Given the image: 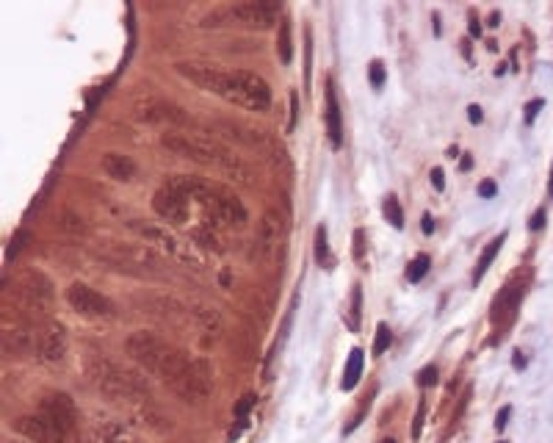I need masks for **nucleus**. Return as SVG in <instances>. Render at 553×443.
<instances>
[{"mask_svg":"<svg viewBox=\"0 0 553 443\" xmlns=\"http://www.w3.org/2000/svg\"><path fill=\"white\" fill-rule=\"evenodd\" d=\"M360 316H363V288L354 286L352 288V308H349V327H352V333L360 330Z\"/></svg>","mask_w":553,"mask_h":443,"instance_id":"nucleus-28","label":"nucleus"},{"mask_svg":"<svg viewBox=\"0 0 553 443\" xmlns=\"http://www.w3.org/2000/svg\"><path fill=\"white\" fill-rule=\"evenodd\" d=\"M539 228H545V210L539 208L534 216H531V222H528V230H539Z\"/></svg>","mask_w":553,"mask_h":443,"instance_id":"nucleus-40","label":"nucleus"},{"mask_svg":"<svg viewBox=\"0 0 553 443\" xmlns=\"http://www.w3.org/2000/svg\"><path fill=\"white\" fill-rule=\"evenodd\" d=\"M468 31H471V36H481V26H478V17H471V26H468Z\"/></svg>","mask_w":553,"mask_h":443,"instance_id":"nucleus-44","label":"nucleus"},{"mask_svg":"<svg viewBox=\"0 0 553 443\" xmlns=\"http://www.w3.org/2000/svg\"><path fill=\"white\" fill-rule=\"evenodd\" d=\"M316 261L321 263L324 269H332V255H329L327 228L324 225H318V230H316Z\"/></svg>","mask_w":553,"mask_h":443,"instance_id":"nucleus-25","label":"nucleus"},{"mask_svg":"<svg viewBox=\"0 0 553 443\" xmlns=\"http://www.w3.org/2000/svg\"><path fill=\"white\" fill-rule=\"evenodd\" d=\"M161 144L166 150H172L175 156L188 158V161L202 164V166H210V169L222 172L232 181L249 183V169L244 166V161L232 156V150H227L225 144H219L216 139H208V136H200V133L166 131L161 136Z\"/></svg>","mask_w":553,"mask_h":443,"instance_id":"nucleus-4","label":"nucleus"},{"mask_svg":"<svg viewBox=\"0 0 553 443\" xmlns=\"http://www.w3.org/2000/svg\"><path fill=\"white\" fill-rule=\"evenodd\" d=\"M14 429L33 443H80V435H70L67 429H61L53 418L45 413H33V416L17 418Z\"/></svg>","mask_w":553,"mask_h":443,"instance_id":"nucleus-9","label":"nucleus"},{"mask_svg":"<svg viewBox=\"0 0 553 443\" xmlns=\"http://www.w3.org/2000/svg\"><path fill=\"white\" fill-rule=\"evenodd\" d=\"M421 230H424V235L434 233V219H431V213H424V216H421Z\"/></svg>","mask_w":553,"mask_h":443,"instance_id":"nucleus-41","label":"nucleus"},{"mask_svg":"<svg viewBox=\"0 0 553 443\" xmlns=\"http://www.w3.org/2000/svg\"><path fill=\"white\" fill-rule=\"evenodd\" d=\"M67 355V333L58 321H45L36 327V358L48 365H58Z\"/></svg>","mask_w":553,"mask_h":443,"instance_id":"nucleus-12","label":"nucleus"},{"mask_svg":"<svg viewBox=\"0 0 553 443\" xmlns=\"http://www.w3.org/2000/svg\"><path fill=\"white\" fill-rule=\"evenodd\" d=\"M310 64H313V33L304 28V86H310Z\"/></svg>","mask_w":553,"mask_h":443,"instance_id":"nucleus-30","label":"nucleus"},{"mask_svg":"<svg viewBox=\"0 0 553 443\" xmlns=\"http://www.w3.org/2000/svg\"><path fill=\"white\" fill-rule=\"evenodd\" d=\"M487 26H490V28H498V26H501V14H498V11H493V14H490V23H487Z\"/></svg>","mask_w":553,"mask_h":443,"instance_id":"nucleus-45","label":"nucleus"},{"mask_svg":"<svg viewBox=\"0 0 553 443\" xmlns=\"http://www.w3.org/2000/svg\"><path fill=\"white\" fill-rule=\"evenodd\" d=\"M360 374H363V349H352L346 368H343V380H340V388L343 391H352L354 385L360 383Z\"/></svg>","mask_w":553,"mask_h":443,"instance_id":"nucleus-22","label":"nucleus"},{"mask_svg":"<svg viewBox=\"0 0 553 443\" xmlns=\"http://www.w3.org/2000/svg\"><path fill=\"white\" fill-rule=\"evenodd\" d=\"M169 186H175L177 191H183L191 203H197L202 208V225L219 230V228H235L244 230L249 216L244 203L232 194V188H227L222 183L208 181V178H197V175H172Z\"/></svg>","mask_w":553,"mask_h":443,"instance_id":"nucleus-3","label":"nucleus"},{"mask_svg":"<svg viewBox=\"0 0 553 443\" xmlns=\"http://www.w3.org/2000/svg\"><path fill=\"white\" fill-rule=\"evenodd\" d=\"M471 166H473V158L465 156V158H462V169H471Z\"/></svg>","mask_w":553,"mask_h":443,"instance_id":"nucleus-47","label":"nucleus"},{"mask_svg":"<svg viewBox=\"0 0 553 443\" xmlns=\"http://www.w3.org/2000/svg\"><path fill=\"white\" fill-rule=\"evenodd\" d=\"M279 235H282V219H279V213L276 210H266L263 213V222H260V233H257V258L260 261L272 258Z\"/></svg>","mask_w":553,"mask_h":443,"instance_id":"nucleus-18","label":"nucleus"},{"mask_svg":"<svg viewBox=\"0 0 553 443\" xmlns=\"http://www.w3.org/2000/svg\"><path fill=\"white\" fill-rule=\"evenodd\" d=\"M86 377L111 402L130 405V407H141V410L152 405L147 383L139 374H133V371L122 368L119 363L108 361L100 352H89L86 355Z\"/></svg>","mask_w":553,"mask_h":443,"instance_id":"nucleus-5","label":"nucleus"},{"mask_svg":"<svg viewBox=\"0 0 553 443\" xmlns=\"http://www.w3.org/2000/svg\"><path fill=\"white\" fill-rule=\"evenodd\" d=\"M498 443H506V441H498Z\"/></svg>","mask_w":553,"mask_h":443,"instance_id":"nucleus-50","label":"nucleus"},{"mask_svg":"<svg viewBox=\"0 0 553 443\" xmlns=\"http://www.w3.org/2000/svg\"><path fill=\"white\" fill-rule=\"evenodd\" d=\"M67 302L77 316H86V319H111L117 311L105 294L89 288L86 283H73L67 288Z\"/></svg>","mask_w":553,"mask_h":443,"instance_id":"nucleus-10","label":"nucleus"},{"mask_svg":"<svg viewBox=\"0 0 553 443\" xmlns=\"http://www.w3.org/2000/svg\"><path fill=\"white\" fill-rule=\"evenodd\" d=\"M276 55L282 64L294 61V39H291V20L279 23V33H276Z\"/></svg>","mask_w":553,"mask_h":443,"instance_id":"nucleus-23","label":"nucleus"},{"mask_svg":"<svg viewBox=\"0 0 553 443\" xmlns=\"http://www.w3.org/2000/svg\"><path fill=\"white\" fill-rule=\"evenodd\" d=\"M14 294L26 302L31 311H45L50 305V283L42 274H23L14 283Z\"/></svg>","mask_w":553,"mask_h":443,"instance_id":"nucleus-15","label":"nucleus"},{"mask_svg":"<svg viewBox=\"0 0 553 443\" xmlns=\"http://www.w3.org/2000/svg\"><path fill=\"white\" fill-rule=\"evenodd\" d=\"M97 255H100L102 261L114 263L117 269L127 272V274H139V277H161L163 274L161 258L152 252L147 244L100 241L97 244Z\"/></svg>","mask_w":553,"mask_h":443,"instance_id":"nucleus-6","label":"nucleus"},{"mask_svg":"<svg viewBox=\"0 0 553 443\" xmlns=\"http://www.w3.org/2000/svg\"><path fill=\"white\" fill-rule=\"evenodd\" d=\"M434 383H437V365H426V368L418 371V385H421V388H429V385H434Z\"/></svg>","mask_w":553,"mask_h":443,"instance_id":"nucleus-32","label":"nucleus"},{"mask_svg":"<svg viewBox=\"0 0 553 443\" xmlns=\"http://www.w3.org/2000/svg\"><path fill=\"white\" fill-rule=\"evenodd\" d=\"M551 200H553V166H551Z\"/></svg>","mask_w":553,"mask_h":443,"instance_id":"nucleus-48","label":"nucleus"},{"mask_svg":"<svg viewBox=\"0 0 553 443\" xmlns=\"http://www.w3.org/2000/svg\"><path fill=\"white\" fill-rule=\"evenodd\" d=\"M363 238H365V233L363 230H354V261H363Z\"/></svg>","mask_w":553,"mask_h":443,"instance_id":"nucleus-38","label":"nucleus"},{"mask_svg":"<svg viewBox=\"0 0 553 443\" xmlns=\"http://www.w3.org/2000/svg\"><path fill=\"white\" fill-rule=\"evenodd\" d=\"M431 186H434L437 191H443V188H446V175H443V169H440V166H434V169H431Z\"/></svg>","mask_w":553,"mask_h":443,"instance_id":"nucleus-39","label":"nucleus"},{"mask_svg":"<svg viewBox=\"0 0 553 443\" xmlns=\"http://www.w3.org/2000/svg\"><path fill=\"white\" fill-rule=\"evenodd\" d=\"M125 352L133 363L141 365V371L161 380L186 405H202L213 388L210 368L205 361L188 358L183 349L155 333H133L125 341Z\"/></svg>","mask_w":553,"mask_h":443,"instance_id":"nucleus-1","label":"nucleus"},{"mask_svg":"<svg viewBox=\"0 0 553 443\" xmlns=\"http://www.w3.org/2000/svg\"><path fill=\"white\" fill-rule=\"evenodd\" d=\"M102 172H105L108 178H114V181L130 183V181H136L139 166L133 164V158L130 156H122V153H105V156H102Z\"/></svg>","mask_w":553,"mask_h":443,"instance_id":"nucleus-20","label":"nucleus"},{"mask_svg":"<svg viewBox=\"0 0 553 443\" xmlns=\"http://www.w3.org/2000/svg\"><path fill=\"white\" fill-rule=\"evenodd\" d=\"M523 291H526V280H520V277H515L512 283L503 286V291L495 297V302H493V321H495V324L509 327V324L515 321V313L520 308Z\"/></svg>","mask_w":553,"mask_h":443,"instance_id":"nucleus-14","label":"nucleus"},{"mask_svg":"<svg viewBox=\"0 0 553 443\" xmlns=\"http://www.w3.org/2000/svg\"><path fill=\"white\" fill-rule=\"evenodd\" d=\"M495 191H498V186H495L493 181H484L481 186H478V194H481V197H493Z\"/></svg>","mask_w":553,"mask_h":443,"instance_id":"nucleus-42","label":"nucleus"},{"mask_svg":"<svg viewBox=\"0 0 553 443\" xmlns=\"http://www.w3.org/2000/svg\"><path fill=\"white\" fill-rule=\"evenodd\" d=\"M503 241H506V233H501L498 238H493L484 250H481V255H478V263H476V272H473V283H478L481 277H484V272L490 269V263L495 261V255L501 252V247H503Z\"/></svg>","mask_w":553,"mask_h":443,"instance_id":"nucleus-21","label":"nucleus"},{"mask_svg":"<svg viewBox=\"0 0 553 443\" xmlns=\"http://www.w3.org/2000/svg\"><path fill=\"white\" fill-rule=\"evenodd\" d=\"M191 244L194 247H205V250H213V252H222L219 235H216L213 228H208V225H200V228L191 230Z\"/></svg>","mask_w":553,"mask_h":443,"instance_id":"nucleus-24","label":"nucleus"},{"mask_svg":"<svg viewBox=\"0 0 553 443\" xmlns=\"http://www.w3.org/2000/svg\"><path fill=\"white\" fill-rule=\"evenodd\" d=\"M288 103H291V119H288V133L296 131V119H299V95L291 92L288 95Z\"/></svg>","mask_w":553,"mask_h":443,"instance_id":"nucleus-33","label":"nucleus"},{"mask_svg":"<svg viewBox=\"0 0 553 443\" xmlns=\"http://www.w3.org/2000/svg\"><path fill=\"white\" fill-rule=\"evenodd\" d=\"M177 73L191 83H197L200 89L232 105H241L249 111H269V105H272L269 83L247 70H225V67L210 64V61H180Z\"/></svg>","mask_w":553,"mask_h":443,"instance_id":"nucleus-2","label":"nucleus"},{"mask_svg":"<svg viewBox=\"0 0 553 443\" xmlns=\"http://www.w3.org/2000/svg\"><path fill=\"white\" fill-rule=\"evenodd\" d=\"M424 416H426V402L421 399V402H418V410H415V421H412V438H421V429H424Z\"/></svg>","mask_w":553,"mask_h":443,"instance_id":"nucleus-34","label":"nucleus"},{"mask_svg":"<svg viewBox=\"0 0 553 443\" xmlns=\"http://www.w3.org/2000/svg\"><path fill=\"white\" fill-rule=\"evenodd\" d=\"M39 413H45L48 418H53L61 429H67L70 435H80L77 432V421H80V413H77L73 396L64 391H53L42 396V405H39Z\"/></svg>","mask_w":553,"mask_h":443,"instance_id":"nucleus-13","label":"nucleus"},{"mask_svg":"<svg viewBox=\"0 0 553 443\" xmlns=\"http://www.w3.org/2000/svg\"><path fill=\"white\" fill-rule=\"evenodd\" d=\"M382 210H385V219L396 228V230H402L404 228V210H402V206H399V200L390 194L387 200H385V206H382Z\"/></svg>","mask_w":553,"mask_h":443,"instance_id":"nucleus-27","label":"nucleus"},{"mask_svg":"<svg viewBox=\"0 0 553 443\" xmlns=\"http://www.w3.org/2000/svg\"><path fill=\"white\" fill-rule=\"evenodd\" d=\"M368 78H371V86H374V89H382V86H385L387 73H385V64H382V61H371V67H368Z\"/></svg>","mask_w":553,"mask_h":443,"instance_id":"nucleus-31","label":"nucleus"},{"mask_svg":"<svg viewBox=\"0 0 553 443\" xmlns=\"http://www.w3.org/2000/svg\"><path fill=\"white\" fill-rule=\"evenodd\" d=\"M509 416H512V407H509V405H503L501 410H498V416H495V429H498V432H501L503 427L509 424Z\"/></svg>","mask_w":553,"mask_h":443,"instance_id":"nucleus-37","label":"nucleus"},{"mask_svg":"<svg viewBox=\"0 0 553 443\" xmlns=\"http://www.w3.org/2000/svg\"><path fill=\"white\" fill-rule=\"evenodd\" d=\"M3 355L9 358H31L36 355V330L33 327H6L3 330Z\"/></svg>","mask_w":553,"mask_h":443,"instance_id":"nucleus-17","label":"nucleus"},{"mask_svg":"<svg viewBox=\"0 0 553 443\" xmlns=\"http://www.w3.org/2000/svg\"><path fill=\"white\" fill-rule=\"evenodd\" d=\"M390 341H393V333H390V327L385 324V321H379L377 327V341H374V355H385L387 352V346H390Z\"/></svg>","mask_w":553,"mask_h":443,"instance_id":"nucleus-29","label":"nucleus"},{"mask_svg":"<svg viewBox=\"0 0 553 443\" xmlns=\"http://www.w3.org/2000/svg\"><path fill=\"white\" fill-rule=\"evenodd\" d=\"M515 365H517V368H523V365H526V361H523V355H520V352H515Z\"/></svg>","mask_w":553,"mask_h":443,"instance_id":"nucleus-46","label":"nucleus"},{"mask_svg":"<svg viewBox=\"0 0 553 443\" xmlns=\"http://www.w3.org/2000/svg\"><path fill=\"white\" fill-rule=\"evenodd\" d=\"M429 266H431V258H429V255H424V252L415 255L412 263H409V269H407V280H409V283H421V280L426 277Z\"/></svg>","mask_w":553,"mask_h":443,"instance_id":"nucleus-26","label":"nucleus"},{"mask_svg":"<svg viewBox=\"0 0 553 443\" xmlns=\"http://www.w3.org/2000/svg\"><path fill=\"white\" fill-rule=\"evenodd\" d=\"M252 405H254V396H252V393H247V396L238 402V407H235V416H238V421H241V424L247 421V413H249Z\"/></svg>","mask_w":553,"mask_h":443,"instance_id":"nucleus-35","label":"nucleus"},{"mask_svg":"<svg viewBox=\"0 0 553 443\" xmlns=\"http://www.w3.org/2000/svg\"><path fill=\"white\" fill-rule=\"evenodd\" d=\"M152 208L155 213L163 219V222H169V225H188V216H191V200L183 194V191H177L175 186H161L155 194H152Z\"/></svg>","mask_w":553,"mask_h":443,"instance_id":"nucleus-11","label":"nucleus"},{"mask_svg":"<svg viewBox=\"0 0 553 443\" xmlns=\"http://www.w3.org/2000/svg\"><path fill=\"white\" fill-rule=\"evenodd\" d=\"M542 105H545L542 100H531V103H526V117H523V119H526V125H531V122L537 119V114L542 111Z\"/></svg>","mask_w":553,"mask_h":443,"instance_id":"nucleus-36","label":"nucleus"},{"mask_svg":"<svg viewBox=\"0 0 553 443\" xmlns=\"http://www.w3.org/2000/svg\"><path fill=\"white\" fill-rule=\"evenodd\" d=\"M279 14V3H260V0H249V3H232V6H222L213 9L210 14L202 17V26L219 28H272Z\"/></svg>","mask_w":553,"mask_h":443,"instance_id":"nucleus-7","label":"nucleus"},{"mask_svg":"<svg viewBox=\"0 0 553 443\" xmlns=\"http://www.w3.org/2000/svg\"><path fill=\"white\" fill-rule=\"evenodd\" d=\"M130 230L144 238L147 247H158L161 252H166L169 258L186 263V266H194V269H202V255L194 250V244H186L180 241L175 233H169L166 228H158V225H141V222H130Z\"/></svg>","mask_w":553,"mask_h":443,"instance_id":"nucleus-8","label":"nucleus"},{"mask_svg":"<svg viewBox=\"0 0 553 443\" xmlns=\"http://www.w3.org/2000/svg\"><path fill=\"white\" fill-rule=\"evenodd\" d=\"M382 443H396V441H393V438H387V441H382Z\"/></svg>","mask_w":553,"mask_h":443,"instance_id":"nucleus-49","label":"nucleus"},{"mask_svg":"<svg viewBox=\"0 0 553 443\" xmlns=\"http://www.w3.org/2000/svg\"><path fill=\"white\" fill-rule=\"evenodd\" d=\"M468 119H471L473 125H478V122L484 119V114H481V108H478V105H468Z\"/></svg>","mask_w":553,"mask_h":443,"instance_id":"nucleus-43","label":"nucleus"},{"mask_svg":"<svg viewBox=\"0 0 553 443\" xmlns=\"http://www.w3.org/2000/svg\"><path fill=\"white\" fill-rule=\"evenodd\" d=\"M89 443H141V438L117 418H97L89 429Z\"/></svg>","mask_w":553,"mask_h":443,"instance_id":"nucleus-16","label":"nucleus"},{"mask_svg":"<svg viewBox=\"0 0 553 443\" xmlns=\"http://www.w3.org/2000/svg\"><path fill=\"white\" fill-rule=\"evenodd\" d=\"M327 111H324V119H327V136L329 144L338 150L343 144V119H340V105H338V95H335V83L332 78L327 80Z\"/></svg>","mask_w":553,"mask_h":443,"instance_id":"nucleus-19","label":"nucleus"}]
</instances>
